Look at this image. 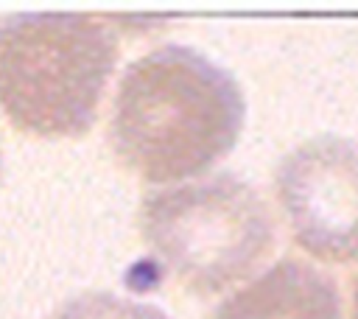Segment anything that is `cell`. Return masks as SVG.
<instances>
[{
  "label": "cell",
  "instance_id": "1",
  "mask_svg": "<svg viewBox=\"0 0 358 319\" xmlns=\"http://www.w3.org/2000/svg\"><path fill=\"white\" fill-rule=\"evenodd\" d=\"M238 81L187 45H159L117 84L109 143L145 182L185 179L224 157L243 126Z\"/></svg>",
  "mask_w": 358,
  "mask_h": 319
},
{
  "label": "cell",
  "instance_id": "2",
  "mask_svg": "<svg viewBox=\"0 0 358 319\" xmlns=\"http://www.w3.org/2000/svg\"><path fill=\"white\" fill-rule=\"evenodd\" d=\"M117 50V28L95 14L3 17L0 112L22 134H84L98 115Z\"/></svg>",
  "mask_w": 358,
  "mask_h": 319
},
{
  "label": "cell",
  "instance_id": "3",
  "mask_svg": "<svg viewBox=\"0 0 358 319\" xmlns=\"http://www.w3.org/2000/svg\"><path fill=\"white\" fill-rule=\"evenodd\" d=\"M140 235L190 291L215 294L252 274L274 246L266 199L235 173H213L140 204Z\"/></svg>",
  "mask_w": 358,
  "mask_h": 319
},
{
  "label": "cell",
  "instance_id": "4",
  "mask_svg": "<svg viewBox=\"0 0 358 319\" xmlns=\"http://www.w3.org/2000/svg\"><path fill=\"white\" fill-rule=\"evenodd\" d=\"M294 241L324 263L358 260V143L316 134L291 148L274 173Z\"/></svg>",
  "mask_w": 358,
  "mask_h": 319
},
{
  "label": "cell",
  "instance_id": "5",
  "mask_svg": "<svg viewBox=\"0 0 358 319\" xmlns=\"http://www.w3.org/2000/svg\"><path fill=\"white\" fill-rule=\"evenodd\" d=\"M210 319H341L336 283L299 257H282L227 297Z\"/></svg>",
  "mask_w": 358,
  "mask_h": 319
},
{
  "label": "cell",
  "instance_id": "6",
  "mask_svg": "<svg viewBox=\"0 0 358 319\" xmlns=\"http://www.w3.org/2000/svg\"><path fill=\"white\" fill-rule=\"evenodd\" d=\"M48 319H171L154 305L117 297L109 291H84L67 297Z\"/></svg>",
  "mask_w": 358,
  "mask_h": 319
},
{
  "label": "cell",
  "instance_id": "7",
  "mask_svg": "<svg viewBox=\"0 0 358 319\" xmlns=\"http://www.w3.org/2000/svg\"><path fill=\"white\" fill-rule=\"evenodd\" d=\"M350 313L352 319H358V271L352 274V283H350Z\"/></svg>",
  "mask_w": 358,
  "mask_h": 319
},
{
  "label": "cell",
  "instance_id": "8",
  "mask_svg": "<svg viewBox=\"0 0 358 319\" xmlns=\"http://www.w3.org/2000/svg\"><path fill=\"white\" fill-rule=\"evenodd\" d=\"M0 173H3V154H0Z\"/></svg>",
  "mask_w": 358,
  "mask_h": 319
}]
</instances>
